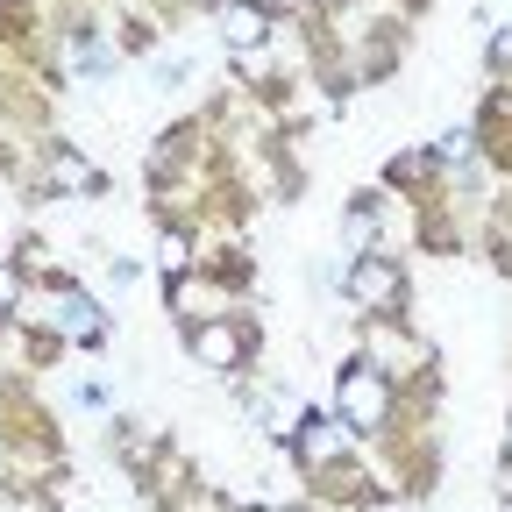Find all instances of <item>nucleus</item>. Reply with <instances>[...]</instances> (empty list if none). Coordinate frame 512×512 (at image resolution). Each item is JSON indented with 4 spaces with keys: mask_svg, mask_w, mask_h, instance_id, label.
I'll use <instances>...</instances> for the list:
<instances>
[{
    "mask_svg": "<svg viewBox=\"0 0 512 512\" xmlns=\"http://www.w3.org/2000/svg\"><path fill=\"white\" fill-rule=\"evenodd\" d=\"M399 271L392 264H384V256H356V264H349V299L356 306H370V313H384V306H399Z\"/></svg>",
    "mask_w": 512,
    "mask_h": 512,
    "instance_id": "nucleus-2",
    "label": "nucleus"
},
{
    "mask_svg": "<svg viewBox=\"0 0 512 512\" xmlns=\"http://www.w3.org/2000/svg\"><path fill=\"white\" fill-rule=\"evenodd\" d=\"M271 512H292V505H271Z\"/></svg>",
    "mask_w": 512,
    "mask_h": 512,
    "instance_id": "nucleus-13",
    "label": "nucleus"
},
{
    "mask_svg": "<svg viewBox=\"0 0 512 512\" xmlns=\"http://www.w3.org/2000/svg\"><path fill=\"white\" fill-rule=\"evenodd\" d=\"M15 299V271H0V306H8Z\"/></svg>",
    "mask_w": 512,
    "mask_h": 512,
    "instance_id": "nucleus-11",
    "label": "nucleus"
},
{
    "mask_svg": "<svg viewBox=\"0 0 512 512\" xmlns=\"http://www.w3.org/2000/svg\"><path fill=\"white\" fill-rule=\"evenodd\" d=\"M505 463H512V420H505Z\"/></svg>",
    "mask_w": 512,
    "mask_h": 512,
    "instance_id": "nucleus-12",
    "label": "nucleus"
},
{
    "mask_svg": "<svg viewBox=\"0 0 512 512\" xmlns=\"http://www.w3.org/2000/svg\"><path fill=\"white\" fill-rule=\"evenodd\" d=\"M157 264H164V271H185V235H164V249H157Z\"/></svg>",
    "mask_w": 512,
    "mask_h": 512,
    "instance_id": "nucleus-8",
    "label": "nucleus"
},
{
    "mask_svg": "<svg viewBox=\"0 0 512 512\" xmlns=\"http://www.w3.org/2000/svg\"><path fill=\"white\" fill-rule=\"evenodd\" d=\"M292 434H299V456H306V463H342V448H349V427L320 420V413H306Z\"/></svg>",
    "mask_w": 512,
    "mask_h": 512,
    "instance_id": "nucleus-3",
    "label": "nucleus"
},
{
    "mask_svg": "<svg viewBox=\"0 0 512 512\" xmlns=\"http://www.w3.org/2000/svg\"><path fill=\"white\" fill-rule=\"evenodd\" d=\"M192 356H200L207 370H235L242 363V335L228 328V320H207V328L192 335Z\"/></svg>",
    "mask_w": 512,
    "mask_h": 512,
    "instance_id": "nucleus-4",
    "label": "nucleus"
},
{
    "mask_svg": "<svg viewBox=\"0 0 512 512\" xmlns=\"http://www.w3.org/2000/svg\"><path fill=\"white\" fill-rule=\"evenodd\" d=\"M50 320H57L64 335H86V342L100 335V313H93V299H79V292H57V299H50Z\"/></svg>",
    "mask_w": 512,
    "mask_h": 512,
    "instance_id": "nucleus-5",
    "label": "nucleus"
},
{
    "mask_svg": "<svg viewBox=\"0 0 512 512\" xmlns=\"http://www.w3.org/2000/svg\"><path fill=\"white\" fill-rule=\"evenodd\" d=\"M491 57H498V64H512V29H505V36L491 43Z\"/></svg>",
    "mask_w": 512,
    "mask_h": 512,
    "instance_id": "nucleus-10",
    "label": "nucleus"
},
{
    "mask_svg": "<svg viewBox=\"0 0 512 512\" xmlns=\"http://www.w3.org/2000/svg\"><path fill=\"white\" fill-rule=\"evenodd\" d=\"M441 157H470V128H448V136H441Z\"/></svg>",
    "mask_w": 512,
    "mask_h": 512,
    "instance_id": "nucleus-9",
    "label": "nucleus"
},
{
    "mask_svg": "<svg viewBox=\"0 0 512 512\" xmlns=\"http://www.w3.org/2000/svg\"><path fill=\"white\" fill-rule=\"evenodd\" d=\"M43 178H50L57 192H86V185H93V164H86V157H72V150H57Z\"/></svg>",
    "mask_w": 512,
    "mask_h": 512,
    "instance_id": "nucleus-7",
    "label": "nucleus"
},
{
    "mask_svg": "<svg viewBox=\"0 0 512 512\" xmlns=\"http://www.w3.org/2000/svg\"><path fill=\"white\" fill-rule=\"evenodd\" d=\"M384 413H392V384H384L370 363L342 370V427L363 434V427H384Z\"/></svg>",
    "mask_w": 512,
    "mask_h": 512,
    "instance_id": "nucleus-1",
    "label": "nucleus"
},
{
    "mask_svg": "<svg viewBox=\"0 0 512 512\" xmlns=\"http://www.w3.org/2000/svg\"><path fill=\"white\" fill-rule=\"evenodd\" d=\"M221 36H228L235 50L264 43V8H256V0H228V15H221Z\"/></svg>",
    "mask_w": 512,
    "mask_h": 512,
    "instance_id": "nucleus-6",
    "label": "nucleus"
}]
</instances>
